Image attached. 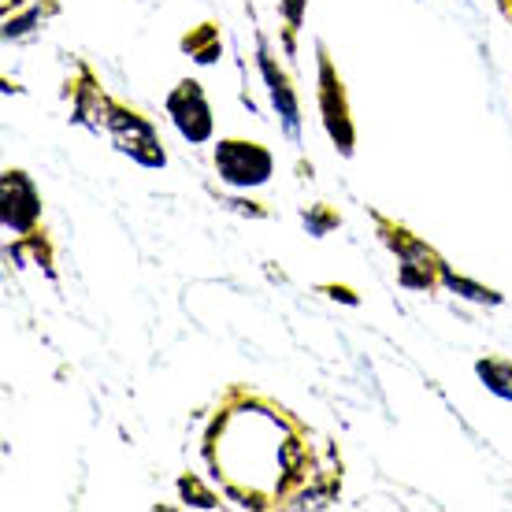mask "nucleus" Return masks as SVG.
I'll list each match as a JSON object with an SVG mask.
<instances>
[{
  "label": "nucleus",
  "mask_w": 512,
  "mask_h": 512,
  "mask_svg": "<svg viewBox=\"0 0 512 512\" xmlns=\"http://www.w3.org/2000/svg\"><path fill=\"white\" fill-rule=\"evenodd\" d=\"M375 227H379V238L386 242V249L397 256V282L405 290H435V286H442L446 260L431 245L416 238L409 227L390 223L386 216H375Z\"/></svg>",
  "instance_id": "f257e3e1"
},
{
  "label": "nucleus",
  "mask_w": 512,
  "mask_h": 512,
  "mask_svg": "<svg viewBox=\"0 0 512 512\" xmlns=\"http://www.w3.org/2000/svg\"><path fill=\"white\" fill-rule=\"evenodd\" d=\"M104 134L112 138L116 153L130 156L138 167H149V171L167 167V149L160 145L156 123L149 116H141L138 108H127V104H119V101L112 104V116H108Z\"/></svg>",
  "instance_id": "f03ea898"
},
{
  "label": "nucleus",
  "mask_w": 512,
  "mask_h": 512,
  "mask_svg": "<svg viewBox=\"0 0 512 512\" xmlns=\"http://www.w3.org/2000/svg\"><path fill=\"white\" fill-rule=\"evenodd\" d=\"M216 175L231 190H260L275 175V156L268 145L249 138H219L216 141Z\"/></svg>",
  "instance_id": "7ed1b4c3"
},
{
  "label": "nucleus",
  "mask_w": 512,
  "mask_h": 512,
  "mask_svg": "<svg viewBox=\"0 0 512 512\" xmlns=\"http://www.w3.org/2000/svg\"><path fill=\"white\" fill-rule=\"evenodd\" d=\"M41 190L23 167H8L0 179V223L8 238H26L41 227Z\"/></svg>",
  "instance_id": "20e7f679"
},
{
  "label": "nucleus",
  "mask_w": 512,
  "mask_h": 512,
  "mask_svg": "<svg viewBox=\"0 0 512 512\" xmlns=\"http://www.w3.org/2000/svg\"><path fill=\"white\" fill-rule=\"evenodd\" d=\"M164 108H167L171 127L179 130L190 145H205V141L216 138V116H212L208 93L197 78H182L179 86L167 93Z\"/></svg>",
  "instance_id": "39448f33"
},
{
  "label": "nucleus",
  "mask_w": 512,
  "mask_h": 512,
  "mask_svg": "<svg viewBox=\"0 0 512 512\" xmlns=\"http://www.w3.org/2000/svg\"><path fill=\"white\" fill-rule=\"evenodd\" d=\"M320 112L323 123H327V134L331 141L342 149V156L353 153V119H349V101H346V86L334 71L331 56L320 49Z\"/></svg>",
  "instance_id": "423d86ee"
},
{
  "label": "nucleus",
  "mask_w": 512,
  "mask_h": 512,
  "mask_svg": "<svg viewBox=\"0 0 512 512\" xmlns=\"http://www.w3.org/2000/svg\"><path fill=\"white\" fill-rule=\"evenodd\" d=\"M112 97L101 90V82L93 78V71L86 64H78V78L71 82V119L78 127L101 134L108 127V116H112Z\"/></svg>",
  "instance_id": "0eeeda50"
},
{
  "label": "nucleus",
  "mask_w": 512,
  "mask_h": 512,
  "mask_svg": "<svg viewBox=\"0 0 512 512\" xmlns=\"http://www.w3.org/2000/svg\"><path fill=\"white\" fill-rule=\"evenodd\" d=\"M260 75L268 82L271 104H275V112H279L282 130H286L290 145H301V104H297L294 86H290L286 71L275 64V56L268 52V45H260Z\"/></svg>",
  "instance_id": "6e6552de"
},
{
  "label": "nucleus",
  "mask_w": 512,
  "mask_h": 512,
  "mask_svg": "<svg viewBox=\"0 0 512 512\" xmlns=\"http://www.w3.org/2000/svg\"><path fill=\"white\" fill-rule=\"evenodd\" d=\"M475 375H479V383L487 386L494 397L512 401V360H505V357L479 360V364H475Z\"/></svg>",
  "instance_id": "1a4fd4ad"
},
{
  "label": "nucleus",
  "mask_w": 512,
  "mask_h": 512,
  "mask_svg": "<svg viewBox=\"0 0 512 512\" xmlns=\"http://www.w3.org/2000/svg\"><path fill=\"white\" fill-rule=\"evenodd\" d=\"M182 49L190 52L197 64H216L219 52H223V38H219L216 23H201L197 30H190L182 38Z\"/></svg>",
  "instance_id": "9d476101"
},
{
  "label": "nucleus",
  "mask_w": 512,
  "mask_h": 512,
  "mask_svg": "<svg viewBox=\"0 0 512 512\" xmlns=\"http://www.w3.org/2000/svg\"><path fill=\"white\" fill-rule=\"evenodd\" d=\"M442 286H446V290H453L457 297H464V301H475V305H501L498 290H490V286H479V282L464 279V275H457L449 264L442 268Z\"/></svg>",
  "instance_id": "9b49d317"
},
{
  "label": "nucleus",
  "mask_w": 512,
  "mask_h": 512,
  "mask_svg": "<svg viewBox=\"0 0 512 512\" xmlns=\"http://www.w3.org/2000/svg\"><path fill=\"white\" fill-rule=\"evenodd\" d=\"M179 490H182V498L190 501V505H197V509H216L219 505V494L216 490L201 487V479H197V475H182Z\"/></svg>",
  "instance_id": "f8f14e48"
},
{
  "label": "nucleus",
  "mask_w": 512,
  "mask_h": 512,
  "mask_svg": "<svg viewBox=\"0 0 512 512\" xmlns=\"http://www.w3.org/2000/svg\"><path fill=\"white\" fill-rule=\"evenodd\" d=\"M334 223H338V216H334L331 208H323V205L316 208V212H308V216H305V227L316 234V238H323V234L331 231Z\"/></svg>",
  "instance_id": "ddd939ff"
},
{
  "label": "nucleus",
  "mask_w": 512,
  "mask_h": 512,
  "mask_svg": "<svg viewBox=\"0 0 512 512\" xmlns=\"http://www.w3.org/2000/svg\"><path fill=\"white\" fill-rule=\"evenodd\" d=\"M282 15H286V30L297 34L301 19H305V0H282Z\"/></svg>",
  "instance_id": "4468645a"
},
{
  "label": "nucleus",
  "mask_w": 512,
  "mask_h": 512,
  "mask_svg": "<svg viewBox=\"0 0 512 512\" xmlns=\"http://www.w3.org/2000/svg\"><path fill=\"white\" fill-rule=\"evenodd\" d=\"M26 0H4V12H15V8H23Z\"/></svg>",
  "instance_id": "2eb2a0df"
},
{
  "label": "nucleus",
  "mask_w": 512,
  "mask_h": 512,
  "mask_svg": "<svg viewBox=\"0 0 512 512\" xmlns=\"http://www.w3.org/2000/svg\"><path fill=\"white\" fill-rule=\"evenodd\" d=\"M501 12H505L512 19V0H501Z\"/></svg>",
  "instance_id": "dca6fc26"
},
{
  "label": "nucleus",
  "mask_w": 512,
  "mask_h": 512,
  "mask_svg": "<svg viewBox=\"0 0 512 512\" xmlns=\"http://www.w3.org/2000/svg\"><path fill=\"white\" fill-rule=\"evenodd\" d=\"M498 4H501V0H498Z\"/></svg>",
  "instance_id": "f3484780"
}]
</instances>
